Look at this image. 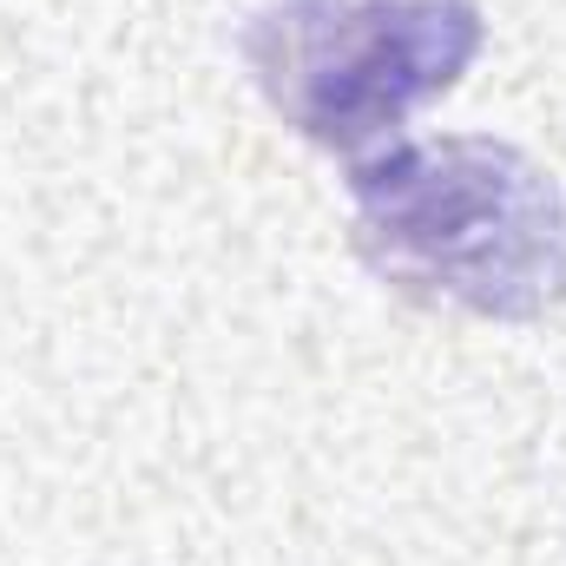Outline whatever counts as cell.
Listing matches in <instances>:
<instances>
[{
	"mask_svg": "<svg viewBox=\"0 0 566 566\" xmlns=\"http://www.w3.org/2000/svg\"><path fill=\"white\" fill-rule=\"evenodd\" d=\"M481 40V0H271L238 53L296 139L363 158L454 93Z\"/></svg>",
	"mask_w": 566,
	"mask_h": 566,
	"instance_id": "7a4b0ae2",
	"label": "cell"
},
{
	"mask_svg": "<svg viewBox=\"0 0 566 566\" xmlns=\"http://www.w3.org/2000/svg\"><path fill=\"white\" fill-rule=\"evenodd\" d=\"M349 244L396 296L534 323L566 303V191L507 139H402L349 165Z\"/></svg>",
	"mask_w": 566,
	"mask_h": 566,
	"instance_id": "6da1fadb",
	"label": "cell"
}]
</instances>
